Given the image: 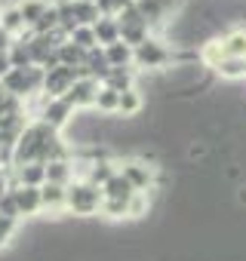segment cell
<instances>
[{
	"label": "cell",
	"mask_w": 246,
	"mask_h": 261,
	"mask_svg": "<svg viewBox=\"0 0 246 261\" xmlns=\"http://www.w3.org/2000/svg\"><path fill=\"white\" fill-rule=\"evenodd\" d=\"M157 169H160V166L145 163V160H139V157H123V160H117V172L127 178L136 191H154Z\"/></svg>",
	"instance_id": "obj_3"
},
{
	"label": "cell",
	"mask_w": 246,
	"mask_h": 261,
	"mask_svg": "<svg viewBox=\"0 0 246 261\" xmlns=\"http://www.w3.org/2000/svg\"><path fill=\"white\" fill-rule=\"evenodd\" d=\"M13 43H16V37H13V34H7L4 28H0V53H10V49H13Z\"/></svg>",
	"instance_id": "obj_31"
},
{
	"label": "cell",
	"mask_w": 246,
	"mask_h": 261,
	"mask_svg": "<svg viewBox=\"0 0 246 261\" xmlns=\"http://www.w3.org/2000/svg\"><path fill=\"white\" fill-rule=\"evenodd\" d=\"M95 7L105 19H117L123 10H130L133 7V0H95Z\"/></svg>",
	"instance_id": "obj_25"
},
{
	"label": "cell",
	"mask_w": 246,
	"mask_h": 261,
	"mask_svg": "<svg viewBox=\"0 0 246 261\" xmlns=\"http://www.w3.org/2000/svg\"><path fill=\"white\" fill-rule=\"evenodd\" d=\"M127 206L130 203H120V200H105L102 203V218H108V221H123V218H127Z\"/></svg>",
	"instance_id": "obj_27"
},
{
	"label": "cell",
	"mask_w": 246,
	"mask_h": 261,
	"mask_svg": "<svg viewBox=\"0 0 246 261\" xmlns=\"http://www.w3.org/2000/svg\"><path fill=\"white\" fill-rule=\"evenodd\" d=\"M10 62H13V68H31L34 62H31V53H28V43H22V40H16L13 43V49H10Z\"/></svg>",
	"instance_id": "obj_26"
},
{
	"label": "cell",
	"mask_w": 246,
	"mask_h": 261,
	"mask_svg": "<svg viewBox=\"0 0 246 261\" xmlns=\"http://www.w3.org/2000/svg\"><path fill=\"white\" fill-rule=\"evenodd\" d=\"M0 28H4L7 34H13L16 40L25 37V34L31 31V28L25 25V19H22V13H19L16 4H7V7H4V16H0Z\"/></svg>",
	"instance_id": "obj_13"
},
{
	"label": "cell",
	"mask_w": 246,
	"mask_h": 261,
	"mask_svg": "<svg viewBox=\"0 0 246 261\" xmlns=\"http://www.w3.org/2000/svg\"><path fill=\"white\" fill-rule=\"evenodd\" d=\"M13 188V169H0V197H7Z\"/></svg>",
	"instance_id": "obj_30"
},
{
	"label": "cell",
	"mask_w": 246,
	"mask_h": 261,
	"mask_svg": "<svg viewBox=\"0 0 246 261\" xmlns=\"http://www.w3.org/2000/svg\"><path fill=\"white\" fill-rule=\"evenodd\" d=\"M102 86H111V89H117V92H127V89L139 86V71H136L133 65H130V68H111L108 77L102 80Z\"/></svg>",
	"instance_id": "obj_9"
},
{
	"label": "cell",
	"mask_w": 246,
	"mask_h": 261,
	"mask_svg": "<svg viewBox=\"0 0 246 261\" xmlns=\"http://www.w3.org/2000/svg\"><path fill=\"white\" fill-rule=\"evenodd\" d=\"M46 181H50V185H62V188H68V185L74 181V163H71V160L46 163Z\"/></svg>",
	"instance_id": "obj_16"
},
{
	"label": "cell",
	"mask_w": 246,
	"mask_h": 261,
	"mask_svg": "<svg viewBox=\"0 0 246 261\" xmlns=\"http://www.w3.org/2000/svg\"><path fill=\"white\" fill-rule=\"evenodd\" d=\"M16 197V206H19V218H34L43 212V203H40V188H13L10 191Z\"/></svg>",
	"instance_id": "obj_6"
},
{
	"label": "cell",
	"mask_w": 246,
	"mask_h": 261,
	"mask_svg": "<svg viewBox=\"0 0 246 261\" xmlns=\"http://www.w3.org/2000/svg\"><path fill=\"white\" fill-rule=\"evenodd\" d=\"M133 4H136V0H133Z\"/></svg>",
	"instance_id": "obj_37"
},
{
	"label": "cell",
	"mask_w": 246,
	"mask_h": 261,
	"mask_svg": "<svg viewBox=\"0 0 246 261\" xmlns=\"http://www.w3.org/2000/svg\"><path fill=\"white\" fill-rule=\"evenodd\" d=\"M218 43L225 59H246V28H228L218 37Z\"/></svg>",
	"instance_id": "obj_8"
},
{
	"label": "cell",
	"mask_w": 246,
	"mask_h": 261,
	"mask_svg": "<svg viewBox=\"0 0 246 261\" xmlns=\"http://www.w3.org/2000/svg\"><path fill=\"white\" fill-rule=\"evenodd\" d=\"M151 194H154V191H136V194H133V200H130V206H127V218H130V221H142L145 215H151V203H154Z\"/></svg>",
	"instance_id": "obj_15"
},
{
	"label": "cell",
	"mask_w": 246,
	"mask_h": 261,
	"mask_svg": "<svg viewBox=\"0 0 246 261\" xmlns=\"http://www.w3.org/2000/svg\"><path fill=\"white\" fill-rule=\"evenodd\" d=\"M142 111H145V95H142L139 86L120 92V105H117V117L120 120H136V117H142Z\"/></svg>",
	"instance_id": "obj_7"
},
{
	"label": "cell",
	"mask_w": 246,
	"mask_h": 261,
	"mask_svg": "<svg viewBox=\"0 0 246 261\" xmlns=\"http://www.w3.org/2000/svg\"><path fill=\"white\" fill-rule=\"evenodd\" d=\"M234 203H237V206H246V181H240V185L234 188Z\"/></svg>",
	"instance_id": "obj_33"
},
{
	"label": "cell",
	"mask_w": 246,
	"mask_h": 261,
	"mask_svg": "<svg viewBox=\"0 0 246 261\" xmlns=\"http://www.w3.org/2000/svg\"><path fill=\"white\" fill-rule=\"evenodd\" d=\"M212 74H218L222 80H231V83L246 80V59H222Z\"/></svg>",
	"instance_id": "obj_20"
},
{
	"label": "cell",
	"mask_w": 246,
	"mask_h": 261,
	"mask_svg": "<svg viewBox=\"0 0 246 261\" xmlns=\"http://www.w3.org/2000/svg\"><path fill=\"white\" fill-rule=\"evenodd\" d=\"M0 215H10V218H19V206H16V197L7 194V197H0ZM22 221V218H19Z\"/></svg>",
	"instance_id": "obj_29"
},
{
	"label": "cell",
	"mask_w": 246,
	"mask_h": 261,
	"mask_svg": "<svg viewBox=\"0 0 246 261\" xmlns=\"http://www.w3.org/2000/svg\"><path fill=\"white\" fill-rule=\"evenodd\" d=\"M16 169V181L22 188H43L46 185V166L43 163H25V166H13Z\"/></svg>",
	"instance_id": "obj_12"
},
{
	"label": "cell",
	"mask_w": 246,
	"mask_h": 261,
	"mask_svg": "<svg viewBox=\"0 0 246 261\" xmlns=\"http://www.w3.org/2000/svg\"><path fill=\"white\" fill-rule=\"evenodd\" d=\"M68 40H71L74 46H80L83 53H89V49H95V46H99L95 31H92V28H86V25H77V28H74V34H71Z\"/></svg>",
	"instance_id": "obj_24"
},
{
	"label": "cell",
	"mask_w": 246,
	"mask_h": 261,
	"mask_svg": "<svg viewBox=\"0 0 246 261\" xmlns=\"http://www.w3.org/2000/svg\"><path fill=\"white\" fill-rule=\"evenodd\" d=\"M19 233V218H10V215H0V237L7 243H13V237Z\"/></svg>",
	"instance_id": "obj_28"
},
{
	"label": "cell",
	"mask_w": 246,
	"mask_h": 261,
	"mask_svg": "<svg viewBox=\"0 0 246 261\" xmlns=\"http://www.w3.org/2000/svg\"><path fill=\"white\" fill-rule=\"evenodd\" d=\"M13 71V62H10V53H0V80Z\"/></svg>",
	"instance_id": "obj_32"
},
{
	"label": "cell",
	"mask_w": 246,
	"mask_h": 261,
	"mask_svg": "<svg viewBox=\"0 0 246 261\" xmlns=\"http://www.w3.org/2000/svg\"><path fill=\"white\" fill-rule=\"evenodd\" d=\"M102 203H105V194L102 188L83 181V178H74L68 185V194H65V215H74V218H92L102 212Z\"/></svg>",
	"instance_id": "obj_1"
},
{
	"label": "cell",
	"mask_w": 246,
	"mask_h": 261,
	"mask_svg": "<svg viewBox=\"0 0 246 261\" xmlns=\"http://www.w3.org/2000/svg\"><path fill=\"white\" fill-rule=\"evenodd\" d=\"M133 68L139 74H163L166 68H173V46L163 37H148L142 46L133 49Z\"/></svg>",
	"instance_id": "obj_2"
},
{
	"label": "cell",
	"mask_w": 246,
	"mask_h": 261,
	"mask_svg": "<svg viewBox=\"0 0 246 261\" xmlns=\"http://www.w3.org/2000/svg\"><path fill=\"white\" fill-rule=\"evenodd\" d=\"M92 31H95L99 46H111V43L120 40V25H117V19H105V16H102V19L92 25Z\"/></svg>",
	"instance_id": "obj_18"
},
{
	"label": "cell",
	"mask_w": 246,
	"mask_h": 261,
	"mask_svg": "<svg viewBox=\"0 0 246 261\" xmlns=\"http://www.w3.org/2000/svg\"><path fill=\"white\" fill-rule=\"evenodd\" d=\"M0 16H4V7H0Z\"/></svg>",
	"instance_id": "obj_36"
},
{
	"label": "cell",
	"mask_w": 246,
	"mask_h": 261,
	"mask_svg": "<svg viewBox=\"0 0 246 261\" xmlns=\"http://www.w3.org/2000/svg\"><path fill=\"white\" fill-rule=\"evenodd\" d=\"M105 59H108L111 68H130L133 65V46H127L123 40H117V43L105 46Z\"/></svg>",
	"instance_id": "obj_17"
},
{
	"label": "cell",
	"mask_w": 246,
	"mask_h": 261,
	"mask_svg": "<svg viewBox=\"0 0 246 261\" xmlns=\"http://www.w3.org/2000/svg\"><path fill=\"white\" fill-rule=\"evenodd\" d=\"M102 194H105V200H120V203H130V200H133V194H136V188H133L127 178H123V175L117 172V175H114V178L102 188Z\"/></svg>",
	"instance_id": "obj_14"
},
{
	"label": "cell",
	"mask_w": 246,
	"mask_h": 261,
	"mask_svg": "<svg viewBox=\"0 0 246 261\" xmlns=\"http://www.w3.org/2000/svg\"><path fill=\"white\" fill-rule=\"evenodd\" d=\"M117 105H120V92L111 89V86H99V95H95V111L105 114V117H117Z\"/></svg>",
	"instance_id": "obj_19"
},
{
	"label": "cell",
	"mask_w": 246,
	"mask_h": 261,
	"mask_svg": "<svg viewBox=\"0 0 246 261\" xmlns=\"http://www.w3.org/2000/svg\"><path fill=\"white\" fill-rule=\"evenodd\" d=\"M77 80H80V68H65V65L50 68V71H46V80H43V95H50V98H62Z\"/></svg>",
	"instance_id": "obj_4"
},
{
	"label": "cell",
	"mask_w": 246,
	"mask_h": 261,
	"mask_svg": "<svg viewBox=\"0 0 246 261\" xmlns=\"http://www.w3.org/2000/svg\"><path fill=\"white\" fill-rule=\"evenodd\" d=\"M46 10H50V0H22V4H19V13H22V19H25L28 28H34L43 19Z\"/></svg>",
	"instance_id": "obj_21"
},
{
	"label": "cell",
	"mask_w": 246,
	"mask_h": 261,
	"mask_svg": "<svg viewBox=\"0 0 246 261\" xmlns=\"http://www.w3.org/2000/svg\"><path fill=\"white\" fill-rule=\"evenodd\" d=\"M7 246H10V243H7V240H4V237H0V252H4V249H7Z\"/></svg>",
	"instance_id": "obj_34"
},
{
	"label": "cell",
	"mask_w": 246,
	"mask_h": 261,
	"mask_svg": "<svg viewBox=\"0 0 246 261\" xmlns=\"http://www.w3.org/2000/svg\"><path fill=\"white\" fill-rule=\"evenodd\" d=\"M77 4H95V0H77Z\"/></svg>",
	"instance_id": "obj_35"
},
{
	"label": "cell",
	"mask_w": 246,
	"mask_h": 261,
	"mask_svg": "<svg viewBox=\"0 0 246 261\" xmlns=\"http://www.w3.org/2000/svg\"><path fill=\"white\" fill-rule=\"evenodd\" d=\"M71 4H74V19H77V25L92 28V25L102 19V13H99V7H95V4H77V0H71Z\"/></svg>",
	"instance_id": "obj_23"
},
{
	"label": "cell",
	"mask_w": 246,
	"mask_h": 261,
	"mask_svg": "<svg viewBox=\"0 0 246 261\" xmlns=\"http://www.w3.org/2000/svg\"><path fill=\"white\" fill-rule=\"evenodd\" d=\"M99 80H92V77H80L62 98L74 108V111H86V108H95V95H99Z\"/></svg>",
	"instance_id": "obj_5"
},
{
	"label": "cell",
	"mask_w": 246,
	"mask_h": 261,
	"mask_svg": "<svg viewBox=\"0 0 246 261\" xmlns=\"http://www.w3.org/2000/svg\"><path fill=\"white\" fill-rule=\"evenodd\" d=\"M65 194H68V188H62V185H43L40 188V203H43V212H50V215H62L65 212Z\"/></svg>",
	"instance_id": "obj_11"
},
{
	"label": "cell",
	"mask_w": 246,
	"mask_h": 261,
	"mask_svg": "<svg viewBox=\"0 0 246 261\" xmlns=\"http://www.w3.org/2000/svg\"><path fill=\"white\" fill-rule=\"evenodd\" d=\"M56 56H59V65H65V68H80V65L86 62V53H83L80 46H74L71 40L62 43V46L56 49Z\"/></svg>",
	"instance_id": "obj_22"
},
{
	"label": "cell",
	"mask_w": 246,
	"mask_h": 261,
	"mask_svg": "<svg viewBox=\"0 0 246 261\" xmlns=\"http://www.w3.org/2000/svg\"><path fill=\"white\" fill-rule=\"evenodd\" d=\"M28 71V68H25ZM22 68H13L4 80H0V86H4V92H10V95H16V98H22V101H28V98H34L31 95V86H28V74H25Z\"/></svg>",
	"instance_id": "obj_10"
}]
</instances>
